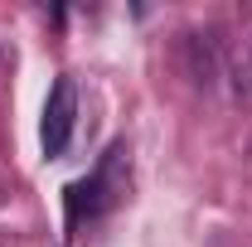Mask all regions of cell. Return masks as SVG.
I'll list each match as a JSON object with an SVG mask.
<instances>
[{"instance_id": "1", "label": "cell", "mask_w": 252, "mask_h": 247, "mask_svg": "<svg viewBox=\"0 0 252 247\" xmlns=\"http://www.w3.org/2000/svg\"><path fill=\"white\" fill-rule=\"evenodd\" d=\"M73 122H78V93H73V78H59L49 88V102H44V126H39V141H44V155L68 151L73 141Z\"/></svg>"}]
</instances>
